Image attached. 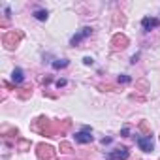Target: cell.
I'll list each match as a JSON object with an SVG mask.
<instances>
[{"label": "cell", "mask_w": 160, "mask_h": 160, "mask_svg": "<svg viewBox=\"0 0 160 160\" xmlns=\"http://www.w3.org/2000/svg\"><path fill=\"white\" fill-rule=\"evenodd\" d=\"M43 96H49V98H57L55 92H49V91H43Z\"/></svg>", "instance_id": "d4e9b609"}, {"label": "cell", "mask_w": 160, "mask_h": 160, "mask_svg": "<svg viewBox=\"0 0 160 160\" xmlns=\"http://www.w3.org/2000/svg\"><path fill=\"white\" fill-rule=\"evenodd\" d=\"M66 83H68L66 79H57V87H58V89H60V87H66Z\"/></svg>", "instance_id": "cb8c5ba5"}, {"label": "cell", "mask_w": 160, "mask_h": 160, "mask_svg": "<svg viewBox=\"0 0 160 160\" xmlns=\"http://www.w3.org/2000/svg\"><path fill=\"white\" fill-rule=\"evenodd\" d=\"M36 156L40 160H53L55 158V149L49 143H38L36 145Z\"/></svg>", "instance_id": "3957f363"}, {"label": "cell", "mask_w": 160, "mask_h": 160, "mask_svg": "<svg viewBox=\"0 0 160 160\" xmlns=\"http://www.w3.org/2000/svg\"><path fill=\"white\" fill-rule=\"evenodd\" d=\"M128 134H130V128H128V126H124V128L121 130V136H122V138H128Z\"/></svg>", "instance_id": "603a6c76"}, {"label": "cell", "mask_w": 160, "mask_h": 160, "mask_svg": "<svg viewBox=\"0 0 160 160\" xmlns=\"http://www.w3.org/2000/svg\"><path fill=\"white\" fill-rule=\"evenodd\" d=\"M138 128H139V132H143L145 136H151V126H149L147 121H141V122L138 124Z\"/></svg>", "instance_id": "ac0fdd59"}, {"label": "cell", "mask_w": 160, "mask_h": 160, "mask_svg": "<svg viewBox=\"0 0 160 160\" xmlns=\"http://www.w3.org/2000/svg\"><path fill=\"white\" fill-rule=\"evenodd\" d=\"M12 81H13L15 85H21V83L25 81V73H23L21 68H15V70L12 72Z\"/></svg>", "instance_id": "30bf717a"}, {"label": "cell", "mask_w": 160, "mask_h": 160, "mask_svg": "<svg viewBox=\"0 0 160 160\" xmlns=\"http://www.w3.org/2000/svg\"><path fill=\"white\" fill-rule=\"evenodd\" d=\"M83 64H85V66H92V64H94V58H92V57H85V58H83Z\"/></svg>", "instance_id": "7402d4cb"}, {"label": "cell", "mask_w": 160, "mask_h": 160, "mask_svg": "<svg viewBox=\"0 0 160 160\" xmlns=\"http://www.w3.org/2000/svg\"><path fill=\"white\" fill-rule=\"evenodd\" d=\"M102 143H104V145H108V143H111V138H102Z\"/></svg>", "instance_id": "4316f807"}, {"label": "cell", "mask_w": 160, "mask_h": 160, "mask_svg": "<svg viewBox=\"0 0 160 160\" xmlns=\"http://www.w3.org/2000/svg\"><path fill=\"white\" fill-rule=\"evenodd\" d=\"M98 89H100L102 92H115V91H117V85H111V83H102V85H98Z\"/></svg>", "instance_id": "9a60e30c"}, {"label": "cell", "mask_w": 160, "mask_h": 160, "mask_svg": "<svg viewBox=\"0 0 160 160\" xmlns=\"http://www.w3.org/2000/svg\"><path fill=\"white\" fill-rule=\"evenodd\" d=\"M0 134H2L4 138H8L10 134H12V136H17V134H19V130H17V128H10V126H2Z\"/></svg>", "instance_id": "5bb4252c"}, {"label": "cell", "mask_w": 160, "mask_h": 160, "mask_svg": "<svg viewBox=\"0 0 160 160\" xmlns=\"http://www.w3.org/2000/svg\"><path fill=\"white\" fill-rule=\"evenodd\" d=\"M136 143H138V147H139L143 152H151V151L154 149V143H152V138H151V136H139V138L136 139Z\"/></svg>", "instance_id": "8992f818"}, {"label": "cell", "mask_w": 160, "mask_h": 160, "mask_svg": "<svg viewBox=\"0 0 160 160\" xmlns=\"http://www.w3.org/2000/svg\"><path fill=\"white\" fill-rule=\"evenodd\" d=\"M91 34H92V28H91V27H85V28H81V32H77L75 36H72V40H70V45H72V47H77L79 43H81L85 38H89Z\"/></svg>", "instance_id": "5b68a950"}, {"label": "cell", "mask_w": 160, "mask_h": 160, "mask_svg": "<svg viewBox=\"0 0 160 160\" xmlns=\"http://www.w3.org/2000/svg\"><path fill=\"white\" fill-rule=\"evenodd\" d=\"M23 38H25L23 30H10V32H6V34L2 36V45H4L8 51H13V49L19 47V43L23 42Z\"/></svg>", "instance_id": "6da1fadb"}, {"label": "cell", "mask_w": 160, "mask_h": 160, "mask_svg": "<svg viewBox=\"0 0 160 160\" xmlns=\"http://www.w3.org/2000/svg\"><path fill=\"white\" fill-rule=\"evenodd\" d=\"M113 25H115V27L126 25V15H124L122 12H115V15H113Z\"/></svg>", "instance_id": "8fae6325"}, {"label": "cell", "mask_w": 160, "mask_h": 160, "mask_svg": "<svg viewBox=\"0 0 160 160\" xmlns=\"http://www.w3.org/2000/svg\"><path fill=\"white\" fill-rule=\"evenodd\" d=\"M68 64H70V60H66V58H60V60H53V68H55V70L66 68Z\"/></svg>", "instance_id": "d6986e66"}, {"label": "cell", "mask_w": 160, "mask_h": 160, "mask_svg": "<svg viewBox=\"0 0 160 160\" xmlns=\"http://www.w3.org/2000/svg\"><path fill=\"white\" fill-rule=\"evenodd\" d=\"M75 141L77 143H83V145H87V143H91L94 138H92V130H91V126H83V130L81 132H77L75 136Z\"/></svg>", "instance_id": "277c9868"}, {"label": "cell", "mask_w": 160, "mask_h": 160, "mask_svg": "<svg viewBox=\"0 0 160 160\" xmlns=\"http://www.w3.org/2000/svg\"><path fill=\"white\" fill-rule=\"evenodd\" d=\"M136 91H139V92H147L149 91L147 79H138V81H136Z\"/></svg>", "instance_id": "7c38bea8"}, {"label": "cell", "mask_w": 160, "mask_h": 160, "mask_svg": "<svg viewBox=\"0 0 160 160\" xmlns=\"http://www.w3.org/2000/svg\"><path fill=\"white\" fill-rule=\"evenodd\" d=\"M17 149H19L21 152H27V151L30 149V141H28V139H23V138H21V139L17 141Z\"/></svg>", "instance_id": "4fadbf2b"}, {"label": "cell", "mask_w": 160, "mask_h": 160, "mask_svg": "<svg viewBox=\"0 0 160 160\" xmlns=\"http://www.w3.org/2000/svg\"><path fill=\"white\" fill-rule=\"evenodd\" d=\"M130 100H132V102H139V104L145 102V98H143V96H138V94H130Z\"/></svg>", "instance_id": "44dd1931"}, {"label": "cell", "mask_w": 160, "mask_h": 160, "mask_svg": "<svg viewBox=\"0 0 160 160\" xmlns=\"http://www.w3.org/2000/svg\"><path fill=\"white\" fill-rule=\"evenodd\" d=\"M130 156V151L128 147H117L115 151H111L108 154V160H126Z\"/></svg>", "instance_id": "52a82bcc"}, {"label": "cell", "mask_w": 160, "mask_h": 160, "mask_svg": "<svg viewBox=\"0 0 160 160\" xmlns=\"http://www.w3.org/2000/svg\"><path fill=\"white\" fill-rule=\"evenodd\" d=\"M34 17H36L38 21H47L49 13H47V10H36V12H34Z\"/></svg>", "instance_id": "e0dca14e"}, {"label": "cell", "mask_w": 160, "mask_h": 160, "mask_svg": "<svg viewBox=\"0 0 160 160\" xmlns=\"http://www.w3.org/2000/svg\"><path fill=\"white\" fill-rule=\"evenodd\" d=\"M138 58H139V55H134V57H132V60H130V62H132V64H136V62H138Z\"/></svg>", "instance_id": "83f0119b"}, {"label": "cell", "mask_w": 160, "mask_h": 160, "mask_svg": "<svg viewBox=\"0 0 160 160\" xmlns=\"http://www.w3.org/2000/svg\"><path fill=\"white\" fill-rule=\"evenodd\" d=\"M117 81H119L121 85H128V83L132 81V77H130V75H126V73H122V75H119V79H117Z\"/></svg>", "instance_id": "ffe728a7"}, {"label": "cell", "mask_w": 160, "mask_h": 160, "mask_svg": "<svg viewBox=\"0 0 160 160\" xmlns=\"http://www.w3.org/2000/svg\"><path fill=\"white\" fill-rule=\"evenodd\" d=\"M15 94H17V98H21V100H28V98L32 96V85H25V87H21V89H15Z\"/></svg>", "instance_id": "9c48e42d"}, {"label": "cell", "mask_w": 160, "mask_h": 160, "mask_svg": "<svg viewBox=\"0 0 160 160\" xmlns=\"http://www.w3.org/2000/svg\"><path fill=\"white\" fill-rule=\"evenodd\" d=\"M141 27H143L145 32H151L152 28L160 27V19H156V17H145V19L141 21Z\"/></svg>", "instance_id": "ba28073f"}, {"label": "cell", "mask_w": 160, "mask_h": 160, "mask_svg": "<svg viewBox=\"0 0 160 160\" xmlns=\"http://www.w3.org/2000/svg\"><path fill=\"white\" fill-rule=\"evenodd\" d=\"M128 45H130V40L122 32H119V34H115L111 38V51H124Z\"/></svg>", "instance_id": "7a4b0ae2"}, {"label": "cell", "mask_w": 160, "mask_h": 160, "mask_svg": "<svg viewBox=\"0 0 160 160\" xmlns=\"http://www.w3.org/2000/svg\"><path fill=\"white\" fill-rule=\"evenodd\" d=\"M51 81H53V77H51V75H47V77H43V85H49Z\"/></svg>", "instance_id": "484cf974"}, {"label": "cell", "mask_w": 160, "mask_h": 160, "mask_svg": "<svg viewBox=\"0 0 160 160\" xmlns=\"http://www.w3.org/2000/svg\"><path fill=\"white\" fill-rule=\"evenodd\" d=\"M58 149H60V152H64V154H70V152H73V147H72L68 141H60Z\"/></svg>", "instance_id": "2e32d148"}]
</instances>
